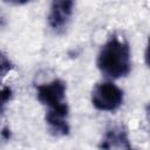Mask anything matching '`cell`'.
<instances>
[{"label":"cell","mask_w":150,"mask_h":150,"mask_svg":"<svg viewBox=\"0 0 150 150\" xmlns=\"http://www.w3.org/2000/svg\"><path fill=\"white\" fill-rule=\"evenodd\" d=\"M144 61H145V64L150 68V38H149L148 43H146V47H145V52H144Z\"/></svg>","instance_id":"obj_7"},{"label":"cell","mask_w":150,"mask_h":150,"mask_svg":"<svg viewBox=\"0 0 150 150\" xmlns=\"http://www.w3.org/2000/svg\"><path fill=\"white\" fill-rule=\"evenodd\" d=\"M128 150H132V149H130V148H129V149H128Z\"/></svg>","instance_id":"obj_9"},{"label":"cell","mask_w":150,"mask_h":150,"mask_svg":"<svg viewBox=\"0 0 150 150\" xmlns=\"http://www.w3.org/2000/svg\"><path fill=\"white\" fill-rule=\"evenodd\" d=\"M148 116H149V120H150V107L148 108Z\"/></svg>","instance_id":"obj_8"},{"label":"cell","mask_w":150,"mask_h":150,"mask_svg":"<svg viewBox=\"0 0 150 150\" xmlns=\"http://www.w3.org/2000/svg\"><path fill=\"white\" fill-rule=\"evenodd\" d=\"M12 96V90L9 87H4L2 88V105L6 104V102L11 98Z\"/></svg>","instance_id":"obj_6"},{"label":"cell","mask_w":150,"mask_h":150,"mask_svg":"<svg viewBox=\"0 0 150 150\" xmlns=\"http://www.w3.org/2000/svg\"><path fill=\"white\" fill-rule=\"evenodd\" d=\"M123 90L112 82L96 83L91 90V103L100 111H115L123 103Z\"/></svg>","instance_id":"obj_3"},{"label":"cell","mask_w":150,"mask_h":150,"mask_svg":"<svg viewBox=\"0 0 150 150\" xmlns=\"http://www.w3.org/2000/svg\"><path fill=\"white\" fill-rule=\"evenodd\" d=\"M73 8L74 2L70 0H59L52 2L47 15V21L48 26L54 33L61 34L64 32L73 15Z\"/></svg>","instance_id":"obj_4"},{"label":"cell","mask_w":150,"mask_h":150,"mask_svg":"<svg viewBox=\"0 0 150 150\" xmlns=\"http://www.w3.org/2000/svg\"><path fill=\"white\" fill-rule=\"evenodd\" d=\"M123 146L129 148V142H128L127 131L122 127L110 128L100 144V148L102 150H111L115 148H123Z\"/></svg>","instance_id":"obj_5"},{"label":"cell","mask_w":150,"mask_h":150,"mask_svg":"<svg viewBox=\"0 0 150 150\" xmlns=\"http://www.w3.org/2000/svg\"><path fill=\"white\" fill-rule=\"evenodd\" d=\"M96 64L98 70L109 79H121L131 70V54L129 43L117 35L110 36L102 46Z\"/></svg>","instance_id":"obj_2"},{"label":"cell","mask_w":150,"mask_h":150,"mask_svg":"<svg viewBox=\"0 0 150 150\" xmlns=\"http://www.w3.org/2000/svg\"><path fill=\"white\" fill-rule=\"evenodd\" d=\"M36 97L47 108L46 124L55 137L67 136L70 131L68 116L69 108L66 101V83L61 79L36 86Z\"/></svg>","instance_id":"obj_1"}]
</instances>
